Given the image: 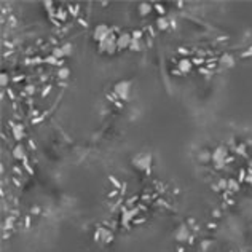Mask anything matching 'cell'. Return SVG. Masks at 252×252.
<instances>
[{"instance_id": "obj_12", "label": "cell", "mask_w": 252, "mask_h": 252, "mask_svg": "<svg viewBox=\"0 0 252 252\" xmlns=\"http://www.w3.org/2000/svg\"><path fill=\"white\" fill-rule=\"evenodd\" d=\"M220 62L223 64V66H233V64H235L233 62V56H230V54H223Z\"/></svg>"}, {"instance_id": "obj_20", "label": "cell", "mask_w": 252, "mask_h": 252, "mask_svg": "<svg viewBox=\"0 0 252 252\" xmlns=\"http://www.w3.org/2000/svg\"><path fill=\"white\" fill-rule=\"evenodd\" d=\"M141 37H142V32H141V31H134V32H133V39L141 40Z\"/></svg>"}, {"instance_id": "obj_18", "label": "cell", "mask_w": 252, "mask_h": 252, "mask_svg": "<svg viewBox=\"0 0 252 252\" xmlns=\"http://www.w3.org/2000/svg\"><path fill=\"white\" fill-rule=\"evenodd\" d=\"M14 136H16V139H21V136H23V128L14 126Z\"/></svg>"}, {"instance_id": "obj_14", "label": "cell", "mask_w": 252, "mask_h": 252, "mask_svg": "<svg viewBox=\"0 0 252 252\" xmlns=\"http://www.w3.org/2000/svg\"><path fill=\"white\" fill-rule=\"evenodd\" d=\"M14 156L18 158V160H19V158H23V156H24V148H23L21 145H18V147L14 148Z\"/></svg>"}, {"instance_id": "obj_1", "label": "cell", "mask_w": 252, "mask_h": 252, "mask_svg": "<svg viewBox=\"0 0 252 252\" xmlns=\"http://www.w3.org/2000/svg\"><path fill=\"white\" fill-rule=\"evenodd\" d=\"M112 35V29L107 26V24H99L94 27V34H93V39H94L96 42H104L107 37Z\"/></svg>"}, {"instance_id": "obj_10", "label": "cell", "mask_w": 252, "mask_h": 252, "mask_svg": "<svg viewBox=\"0 0 252 252\" xmlns=\"http://www.w3.org/2000/svg\"><path fill=\"white\" fill-rule=\"evenodd\" d=\"M198 158H200L201 163H208L209 160H212V153H209L208 150H201L200 155H198Z\"/></svg>"}, {"instance_id": "obj_6", "label": "cell", "mask_w": 252, "mask_h": 252, "mask_svg": "<svg viewBox=\"0 0 252 252\" xmlns=\"http://www.w3.org/2000/svg\"><path fill=\"white\" fill-rule=\"evenodd\" d=\"M174 236H176V239H177V241H185L187 238L190 236L188 228H187L185 225H180L179 228H177V230L174 231Z\"/></svg>"}, {"instance_id": "obj_22", "label": "cell", "mask_w": 252, "mask_h": 252, "mask_svg": "<svg viewBox=\"0 0 252 252\" xmlns=\"http://www.w3.org/2000/svg\"><path fill=\"white\" fill-rule=\"evenodd\" d=\"M26 91H27V93H29V94H31V93H34L35 89H34L32 86H27V88H26Z\"/></svg>"}, {"instance_id": "obj_13", "label": "cell", "mask_w": 252, "mask_h": 252, "mask_svg": "<svg viewBox=\"0 0 252 252\" xmlns=\"http://www.w3.org/2000/svg\"><path fill=\"white\" fill-rule=\"evenodd\" d=\"M129 50H133V51H141V40H137V39H133L131 42V46H129Z\"/></svg>"}, {"instance_id": "obj_9", "label": "cell", "mask_w": 252, "mask_h": 252, "mask_svg": "<svg viewBox=\"0 0 252 252\" xmlns=\"http://www.w3.org/2000/svg\"><path fill=\"white\" fill-rule=\"evenodd\" d=\"M156 27H158L160 31H166L167 27H169V21H167L164 16H160V18L156 19Z\"/></svg>"}, {"instance_id": "obj_16", "label": "cell", "mask_w": 252, "mask_h": 252, "mask_svg": "<svg viewBox=\"0 0 252 252\" xmlns=\"http://www.w3.org/2000/svg\"><path fill=\"white\" fill-rule=\"evenodd\" d=\"M8 80H10V78H8V75L3 72L2 75H0V85H2V86H6V85H8Z\"/></svg>"}, {"instance_id": "obj_17", "label": "cell", "mask_w": 252, "mask_h": 252, "mask_svg": "<svg viewBox=\"0 0 252 252\" xmlns=\"http://www.w3.org/2000/svg\"><path fill=\"white\" fill-rule=\"evenodd\" d=\"M53 56H54V58H58V59H61V58H64V53H62V50H61V48H54Z\"/></svg>"}, {"instance_id": "obj_2", "label": "cell", "mask_w": 252, "mask_h": 252, "mask_svg": "<svg viewBox=\"0 0 252 252\" xmlns=\"http://www.w3.org/2000/svg\"><path fill=\"white\" fill-rule=\"evenodd\" d=\"M129 93H131V81L123 80V81H118L115 85V94L120 99H128L129 97Z\"/></svg>"}, {"instance_id": "obj_5", "label": "cell", "mask_w": 252, "mask_h": 252, "mask_svg": "<svg viewBox=\"0 0 252 252\" xmlns=\"http://www.w3.org/2000/svg\"><path fill=\"white\" fill-rule=\"evenodd\" d=\"M225 156H227V150L219 147L217 150H214V153H212V161L217 163V166H220L223 161H225Z\"/></svg>"}, {"instance_id": "obj_11", "label": "cell", "mask_w": 252, "mask_h": 252, "mask_svg": "<svg viewBox=\"0 0 252 252\" xmlns=\"http://www.w3.org/2000/svg\"><path fill=\"white\" fill-rule=\"evenodd\" d=\"M58 77H59L61 80L69 78V77H70V69H69V67H61V69L58 70Z\"/></svg>"}, {"instance_id": "obj_8", "label": "cell", "mask_w": 252, "mask_h": 252, "mask_svg": "<svg viewBox=\"0 0 252 252\" xmlns=\"http://www.w3.org/2000/svg\"><path fill=\"white\" fill-rule=\"evenodd\" d=\"M152 3H147V2H142V3H139V6H137V10H139V14L141 16H147L148 13L152 11Z\"/></svg>"}, {"instance_id": "obj_21", "label": "cell", "mask_w": 252, "mask_h": 252, "mask_svg": "<svg viewBox=\"0 0 252 252\" xmlns=\"http://www.w3.org/2000/svg\"><path fill=\"white\" fill-rule=\"evenodd\" d=\"M156 8H158V11H160V13H164V6H163V5H161V6L156 5Z\"/></svg>"}, {"instance_id": "obj_15", "label": "cell", "mask_w": 252, "mask_h": 252, "mask_svg": "<svg viewBox=\"0 0 252 252\" xmlns=\"http://www.w3.org/2000/svg\"><path fill=\"white\" fill-rule=\"evenodd\" d=\"M61 50H62L64 56H69V54L72 53V45H70V43H66L64 46H61Z\"/></svg>"}, {"instance_id": "obj_3", "label": "cell", "mask_w": 252, "mask_h": 252, "mask_svg": "<svg viewBox=\"0 0 252 252\" xmlns=\"http://www.w3.org/2000/svg\"><path fill=\"white\" fill-rule=\"evenodd\" d=\"M117 50H118V46H117V37L115 35H110V37H107L104 42H101V51L114 54Z\"/></svg>"}, {"instance_id": "obj_7", "label": "cell", "mask_w": 252, "mask_h": 252, "mask_svg": "<svg viewBox=\"0 0 252 252\" xmlns=\"http://www.w3.org/2000/svg\"><path fill=\"white\" fill-rule=\"evenodd\" d=\"M177 67H179V72L188 73V72L192 70V61H190V59H180L179 64H177Z\"/></svg>"}, {"instance_id": "obj_4", "label": "cell", "mask_w": 252, "mask_h": 252, "mask_svg": "<svg viewBox=\"0 0 252 252\" xmlns=\"http://www.w3.org/2000/svg\"><path fill=\"white\" fill-rule=\"evenodd\" d=\"M131 42H133V34H128V32H123L117 37V46L118 50H126L131 46Z\"/></svg>"}, {"instance_id": "obj_19", "label": "cell", "mask_w": 252, "mask_h": 252, "mask_svg": "<svg viewBox=\"0 0 252 252\" xmlns=\"http://www.w3.org/2000/svg\"><path fill=\"white\" fill-rule=\"evenodd\" d=\"M58 61H59V59H58V58H54L53 54H51V56H48V58H46V62H48V64H59Z\"/></svg>"}]
</instances>
